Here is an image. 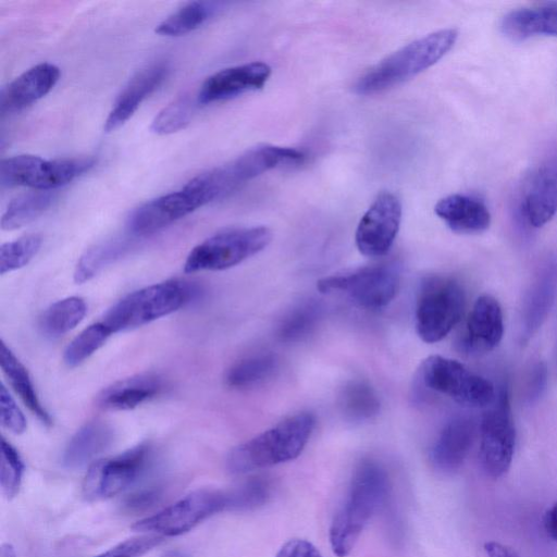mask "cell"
Here are the masks:
<instances>
[{"mask_svg": "<svg viewBox=\"0 0 557 557\" xmlns=\"http://www.w3.org/2000/svg\"><path fill=\"white\" fill-rule=\"evenodd\" d=\"M169 65L157 62L138 71L124 87L110 111L103 129L112 132L122 126L166 78Z\"/></svg>", "mask_w": 557, "mask_h": 557, "instance_id": "20", "label": "cell"}, {"mask_svg": "<svg viewBox=\"0 0 557 557\" xmlns=\"http://www.w3.org/2000/svg\"><path fill=\"white\" fill-rule=\"evenodd\" d=\"M112 334L102 321L90 324L67 345L63 355L64 363L70 368L79 366L101 348Z\"/></svg>", "mask_w": 557, "mask_h": 557, "instance_id": "36", "label": "cell"}, {"mask_svg": "<svg viewBox=\"0 0 557 557\" xmlns=\"http://www.w3.org/2000/svg\"><path fill=\"white\" fill-rule=\"evenodd\" d=\"M0 412L2 425L12 433L21 434L26 430V419L3 384L0 387Z\"/></svg>", "mask_w": 557, "mask_h": 557, "instance_id": "41", "label": "cell"}, {"mask_svg": "<svg viewBox=\"0 0 557 557\" xmlns=\"http://www.w3.org/2000/svg\"><path fill=\"white\" fill-rule=\"evenodd\" d=\"M275 557H322V555L309 541L293 539L281 547Z\"/></svg>", "mask_w": 557, "mask_h": 557, "instance_id": "43", "label": "cell"}, {"mask_svg": "<svg viewBox=\"0 0 557 557\" xmlns=\"http://www.w3.org/2000/svg\"><path fill=\"white\" fill-rule=\"evenodd\" d=\"M230 510H251L264 505L271 495L269 481L256 478L230 490Z\"/></svg>", "mask_w": 557, "mask_h": 557, "instance_id": "39", "label": "cell"}, {"mask_svg": "<svg viewBox=\"0 0 557 557\" xmlns=\"http://www.w3.org/2000/svg\"><path fill=\"white\" fill-rule=\"evenodd\" d=\"M345 416L352 421L371 419L380 411V400L374 389L364 381H351L339 396Z\"/></svg>", "mask_w": 557, "mask_h": 557, "instance_id": "33", "label": "cell"}, {"mask_svg": "<svg viewBox=\"0 0 557 557\" xmlns=\"http://www.w3.org/2000/svg\"><path fill=\"white\" fill-rule=\"evenodd\" d=\"M270 75V65L259 61L223 69L202 83L197 94L198 102L207 104L260 89Z\"/></svg>", "mask_w": 557, "mask_h": 557, "instance_id": "16", "label": "cell"}, {"mask_svg": "<svg viewBox=\"0 0 557 557\" xmlns=\"http://www.w3.org/2000/svg\"><path fill=\"white\" fill-rule=\"evenodd\" d=\"M0 451V486L4 497L11 499L20 491L24 465L18 451L3 437Z\"/></svg>", "mask_w": 557, "mask_h": 557, "instance_id": "38", "label": "cell"}, {"mask_svg": "<svg viewBox=\"0 0 557 557\" xmlns=\"http://www.w3.org/2000/svg\"><path fill=\"white\" fill-rule=\"evenodd\" d=\"M466 297L461 285L454 278L432 275L419 287L416 302V330L425 343L443 339L459 322Z\"/></svg>", "mask_w": 557, "mask_h": 557, "instance_id": "6", "label": "cell"}, {"mask_svg": "<svg viewBox=\"0 0 557 557\" xmlns=\"http://www.w3.org/2000/svg\"><path fill=\"white\" fill-rule=\"evenodd\" d=\"M59 77V67L47 62L23 72L1 89L2 115L18 112L41 99L54 87Z\"/></svg>", "mask_w": 557, "mask_h": 557, "instance_id": "18", "label": "cell"}, {"mask_svg": "<svg viewBox=\"0 0 557 557\" xmlns=\"http://www.w3.org/2000/svg\"><path fill=\"white\" fill-rule=\"evenodd\" d=\"M480 423V459L485 473L499 479L510 468L516 430L507 386L503 385L487 406Z\"/></svg>", "mask_w": 557, "mask_h": 557, "instance_id": "12", "label": "cell"}, {"mask_svg": "<svg viewBox=\"0 0 557 557\" xmlns=\"http://www.w3.org/2000/svg\"><path fill=\"white\" fill-rule=\"evenodd\" d=\"M547 368L543 361L534 362L525 374L523 397L528 404L537 401L547 386Z\"/></svg>", "mask_w": 557, "mask_h": 557, "instance_id": "42", "label": "cell"}, {"mask_svg": "<svg viewBox=\"0 0 557 557\" xmlns=\"http://www.w3.org/2000/svg\"><path fill=\"white\" fill-rule=\"evenodd\" d=\"M419 379L431 391L467 407H486L496 397L495 387L488 380L459 361L438 355L423 360Z\"/></svg>", "mask_w": 557, "mask_h": 557, "instance_id": "8", "label": "cell"}, {"mask_svg": "<svg viewBox=\"0 0 557 557\" xmlns=\"http://www.w3.org/2000/svg\"><path fill=\"white\" fill-rule=\"evenodd\" d=\"M164 541L156 534H143L126 539L94 557H141Z\"/></svg>", "mask_w": 557, "mask_h": 557, "instance_id": "40", "label": "cell"}, {"mask_svg": "<svg viewBox=\"0 0 557 557\" xmlns=\"http://www.w3.org/2000/svg\"><path fill=\"white\" fill-rule=\"evenodd\" d=\"M0 356L1 369L12 388L39 421L50 425L52 419L41 404L27 369L3 342L1 343Z\"/></svg>", "mask_w": 557, "mask_h": 557, "instance_id": "27", "label": "cell"}, {"mask_svg": "<svg viewBox=\"0 0 557 557\" xmlns=\"http://www.w3.org/2000/svg\"><path fill=\"white\" fill-rule=\"evenodd\" d=\"M129 248L126 239H110L90 247L79 258L74 280L76 283H84L91 280L103 268L122 257Z\"/></svg>", "mask_w": 557, "mask_h": 557, "instance_id": "32", "label": "cell"}, {"mask_svg": "<svg viewBox=\"0 0 557 557\" xmlns=\"http://www.w3.org/2000/svg\"><path fill=\"white\" fill-rule=\"evenodd\" d=\"M55 199L52 190H34L13 199L1 218V228H20L46 212Z\"/></svg>", "mask_w": 557, "mask_h": 557, "instance_id": "28", "label": "cell"}, {"mask_svg": "<svg viewBox=\"0 0 557 557\" xmlns=\"http://www.w3.org/2000/svg\"><path fill=\"white\" fill-rule=\"evenodd\" d=\"M277 368L272 354H258L235 362L226 372L225 382L233 388L253 386L270 377Z\"/></svg>", "mask_w": 557, "mask_h": 557, "instance_id": "31", "label": "cell"}, {"mask_svg": "<svg viewBox=\"0 0 557 557\" xmlns=\"http://www.w3.org/2000/svg\"><path fill=\"white\" fill-rule=\"evenodd\" d=\"M434 212L457 233L472 234L485 231L491 223L487 207L479 199L454 194L437 201Z\"/></svg>", "mask_w": 557, "mask_h": 557, "instance_id": "23", "label": "cell"}, {"mask_svg": "<svg viewBox=\"0 0 557 557\" xmlns=\"http://www.w3.org/2000/svg\"><path fill=\"white\" fill-rule=\"evenodd\" d=\"M523 211L528 222L541 227L557 213V168L540 169L527 189Z\"/></svg>", "mask_w": 557, "mask_h": 557, "instance_id": "25", "label": "cell"}, {"mask_svg": "<svg viewBox=\"0 0 557 557\" xmlns=\"http://www.w3.org/2000/svg\"><path fill=\"white\" fill-rule=\"evenodd\" d=\"M484 552L486 557H519L511 548L495 541L486 542Z\"/></svg>", "mask_w": 557, "mask_h": 557, "instance_id": "45", "label": "cell"}, {"mask_svg": "<svg viewBox=\"0 0 557 557\" xmlns=\"http://www.w3.org/2000/svg\"><path fill=\"white\" fill-rule=\"evenodd\" d=\"M0 557H16L13 546L9 543L3 544L0 548Z\"/></svg>", "mask_w": 557, "mask_h": 557, "instance_id": "47", "label": "cell"}, {"mask_svg": "<svg viewBox=\"0 0 557 557\" xmlns=\"http://www.w3.org/2000/svg\"><path fill=\"white\" fill-rule=\"evenodd\" d=\"M388 494V479L383 467L362 461L355 470L343 505L330 527V544L338 557L347 556L372 516Z\"/></svg>", "mask_w": 557, "mask_h": 557, "instance_id": "1", "label": "cell"}, {"mask_svg": "<svg viewBox=\"0 0 557 557\" xmlns=\"http://www.w3.org/2000/svg\"><path fill=\"white\" fill-rule=\"evenodd\" d=\"M201 206L196 195L183 187L181 190L159 196L136 208L127 220V230L134 236L150 235Z\"/></svg>", "mask_w": 557, "mask_h": 557, "instance_id": "15", "label": "cell"}, {"mask_svg": "<svg viewBox=\"0 0 557 557\" xmlns=\"http://www.w3.org/2000/svg\"><path fill=\"white\" fill-rule=\"evenodd\" d=\"M475 421L467 416L448 420L431 448V461L435 469L450 473L465 462L475 438Z\"/></svg>", "mask_w": 557, "mask_h": 557, "instance_id": "19", "label": "cell"}, {"mask_svg": "<svg viewBox=\"0 0 557 557\" xmlns=\"http://www.w3.org/2000/svg\"><path fill=\"white\" fill-rule=\"evenodd\" d=\"M401 214V202L395 194L377 195L358 223L355 234L358 250L370 258L386 255L399 231Z\"/></svg>", "mask_w": 557, "mask_h": 557, "instance_id": "14", "label": "cell"}, {"mask_svg": "<svg viewBox=\"0 0 557 557\" xmlns=\"http://www.w3.org/2000/svg\"><path fill=\"white\" fill-rule=\"evenodd\" d=\"M94 164L95 159L90 157L45 160L38 156L18 154L1 160L0 183L2 187L52 190L69 184Z\"/></svg>", "mask_w": 557, "mask_h": 557, "instance_id": "10", "label": "cell"}, {"mask_svg": "<svg viewBox=\"0 0 557 557\" xmlns=\"http://www.w3.org/2000/svg\"><path fill=\"white\" fill-rule=\"evenodd\" d=\"M228 491L196 490L159 512L137 521L132 529L144 534L177 536L207 518L230 510Z\"/></svg>", "mask_w": 557, "mask_h": 557, "instance_id": "9", "label": "cell"}, {"mask_svg": "<svg viewBox=\"0 0 557 557\" xmlns=\"http://www.w3.org/2000/svg\"><path fill=\"white\" fill-rule=\"evenodd\" d=\"M199 104L197 95H182L164 107L152 120L150 129L158 135H166L185 128Z\"/></svg>", "mask_w": 557, "mask_h": 557, "instance_id": "35", "label": "cell"}, {"mask_svg": "<svg viewBox=\"0 0 557 557\" xmlns=\"http://www.w3.org/2000/svg\"><path fill=\"white\" fill-rule=\"evenodd\" d=\"M399 280L400 270L396 263H380L323 277L317 288L324 294H345L360 307L379 309L393 300Z\"/></svg>", "mask_w": 557, "mask_h": 557, "instance_id": "11", "label": "cell"}, {"mask_svg": "<svg viewBox=\"0 0 557 557\" xmlns=\"http://www.w3.org/2000/svg\"><path fill=\"white\" fill-rule=\"evenodd\" d=\"M271 239L272 232L265 226L220 232L190 250L184 263V271L195 273L226 270L263 250Z\"/></svg>", "mask_w": 557, "mask_h": 557, "instance_id": "7", "label": "cell"}, {"mask_svg": "<svg viewBox=\"0 0 557 557\" xmlns=\"http://www.w3.org/2000/svg\"><path fill=\"white\" fill-rule=\"evenodd\" d=\"M557 294V263L548 262L531 284L521 309L520 339L528 342L547 318Z\"/></svg>", "mask_w": 557, "mask_h": 557, "instance_id": "21", "label": "cell"}, {"mask_svg": "<svg viewBox=\"0 0 557 557\" xmlns=\"http://www.w3.org/2000/svg\"><path fill=\"white\" fill-rule=\"evenodd\" d=\"M86 312L87 306L83 298L66 297L45 310L39 325L46 335L59 337L76 327L83 321Z\"/></svg>", "mask_w": 557, "mask_h": 557, "instance_id": "29", "label": "cell"}, {"mask_svg": "<svg viewBox=\"0 0 557 557\" xmlns=\"http://www.w3.org/2000/svg\"><path fill=\"white\" fill-rule=\"evenodd\" d=\"M215 11V2H188L163 20L154 32L169 37L188 34L207 22Z\"/></svg>", "mask_w": 557, "mask_h": 557, "instance_id": "30", "label": "cell"}, {"mask_svg": "<svg viewBox=\"0 0 557 557\" xmlns=\"http://www.w3.org/2000/svg\"><path fill=\"white\" fill-rule=\"evenodd\" d=\"M161 557H190L181 550H169L161 555Z\"/></svg>", "mask_w": 557, "mask_h": 557, "instance_id": "48", "label": "cell"}, {"mask_svg": "<svg viewBox=\"0 0 557 557\" xmlns=\"http://www.w3.org/2000/svg\"><path fill=\"white\" fill-rule=\"evenodd\" d=\"M195 294V288L182 281L156 283L123 297L107 311L102 322L113 334L143 326L177 311Z\"/></svg>", "mask_w": 557, "mask_h": 557, "instance_id": "5", "label": "cell"}, {"mask_svg": "<svg viewBox=\"0 0 557 557\" xmlns=\"http://www.w3.org/2000/svg\"><path fill=\"white\" fill-rule=\"evenodd\" d=\"M457 37L456 29L445 28L409 42L362 74L354 85L355 92H382L414 77L440 61Z\"/></svg>", "mask_w": 557, "mask_h": 557, "instance_id": "3", "label": "cell"}, {"mask_svg": "<svg viewBox=\"0 0 557 557\" xmlns=\"http://www.w3.org/2000/svg\"><path fill=\"white\" fill-rule=\"evenodd\" d=\"M160 497L159 487H148L128 496L125 507L129 511H141L158 503Z\"/></svg>", "mask_w": 557, "mask_h": 557, "instance_id": "44", "label": "cell"}, {"mask_svg": "<svg viewBox=\"0 0 557 557\" xmlns=\"http://www.w3.org/2000/svg\"><path fill=\"white\" fill-rule=\"evenodd\" d=\"M322 314L317 301H307L293 309L280 323L277 337L284 343L297 342L312 332Z\"/></svg>", "mask_w": 557, "mask_h": 557, "instance_id": "34", "label": "cell"}, {"mask_svg": "<svg viewBox=\"0 0 557 557\" xmlns=\"http://www.w3.org/2000/svg\"><path fill=\"white\" fill-rule=\"evenodd\" d=\"M42 244L38 234L22 236L0 247V273L5 274L25 267L37 255Z\"/></svg>", "mask_w": 557, "mask_h": 557, "instance_id": "37", "label": "cell"}, {"mask_svg": "<svg viewBox=\"0 0 557 557\" xmlns=\"http://www.w3.org/2000/svg\"><path fill=\"white\" fill-rule=\"evenodd\" d=\"M113 438V429L107 422L92 420L85 423L71 437L64 449V466L75 469L95 461L96 457L110 447Z\"/></svg>", "mask_w": 557, "mask_h": 557, "instance_id": "24", "label": "cell"}, {"mask_svg": "<svg viewBox=\"0 0 557 557\" xmlns=\"http://www.w3.org/2000/svg\"><path fill=\"white\" fill-rule=\"evenodd\" d=\"M305 153L290 147L258 145L227 163L191 178L184 187L193 191L202 206L221 199L250 180L285 164L301 163Z\"/></svg>", "mask_w": 557, "mask_h": 557, "instance_id": "2", "label": "cell"}, {"mask_svg": "<svg viewBox=\"0 0 557 557\" xmlns=\"http://www.w3.org/2000/svg\"><path fill=\"white\" fill-rule=\"evenodd\" d=\"M151 446L138 444L109 459L94 461L83 482L88 500L111 498L134 483L151 458Z\"/></svg>", "mask_w": 557, "mask_h": 557, "instance_id": "13", "label": "cell"}, {"mask_svg": "<svg viewBox=\"0 0 557 557\" xmlns=\"http://www.w3.org/2000/svg\"><path fill=\"white\" fill-rule=\"evenodd\" d=\"M504 335V318L499 302L491 295L480 296L467 320L460 348L472 355L493 350Z\"/></svg>", "mask_w": 557, "mask_h": 557, "instance_id": "17", "label": "cell"}, {"mask_svg": "<svg viewBox=\"0 0 557 557\" xmlns=\"http://www.w3.org/2000/svg\"><path fill=\"white\" fill-rule=\"evenodd\" d=\"M543 524L547 535L557 542V502L545 512Z\"/></svg>", "mask_w": 557, "mask_h": 557, "instance_id": "46", "label": "cell"}, {"mask_svg": "<svg viewBox=\"0 0 557 557\" xmlns=\"http://www.w3.org/2000/svg\"><path fill=\"white\" fill-rule=\"evenodd\" d=\"M163 389L160 376L145 373L120 380L98 396V406L107 410H131L152 399Z\"/></svg>", "mask_w": 557, "mask_h": 557, "instance_id": "22", "label": "cell"}, {"mask_svg": "<svg viewBox=\"0 0 557 557\" xmlns=\"http://www.w3.org/2000/svg\"><path fill=\"white\" fill-rule=\"evenodd\" d=\"M314 424L315 419L310 412L284 419L233 448L226 460L228 471L243 474L297 458L307 445Z\"/></svg>", "mask_w": 557, "mask_h": 557, "instance_id": "4", "label": "cell"}, {"mask_svg": "<svg viewBox=\"0 0 557 557\" xmlns=\"http://www.w3.org/2000/svg\"><path fill=\"white\" fill-rule=\"evenodd\" d=\"M502 30L512 40L557 36V3L511 11L503 18Z\"/></svg>", "mask_w": 557, "mask_h": 557, "instance_id": "26", "label": "cell"}]
</instances>
